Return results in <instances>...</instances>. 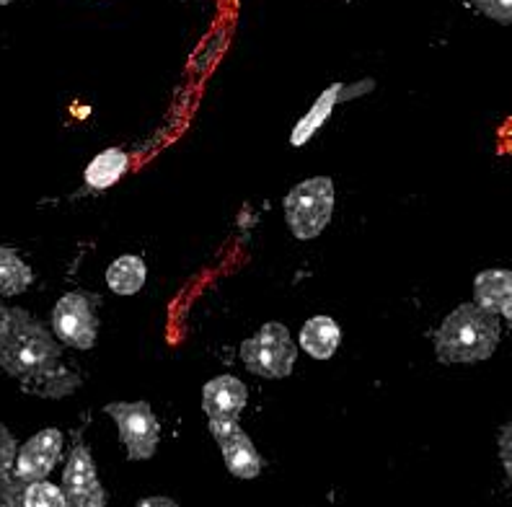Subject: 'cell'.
<instances>
[{
  "label": "cell",
  "instance_id": "12",
  "mask_svg": "<svg viewBox=\"0 0 512 507\" xmlns=\"http://www.w3.org/2000/svg\"><path fill=\"white\" fill-rule=\"evenodd\" d=\"M16 456H19L16 438L6 425H0V507H24L26 484H21L13 474Z\"/></svg>",
  "mask_w": 512,
  "mask_h": 507
},
{
  "label": "cell",
  "instance_id": "15",
  "mask_svg": "<svg viewBox=\"0 0 512 507\" xmlns=\"http://www.w3.org/2000/svg\"><path fill=\"white\" fill-rule=\"evenodd\" d=\"M130 169V156L119 148H109V151L99 153L94 161L86 166V184L91 189H109L122 179V174Z\"/></svg>",
  "mask_w": 512,
  "mask_h": 507
},
{
  "label": "cell",
  "instance_id": "21",
  "mask_svg": "<svg viewBox=\"0 0 512 507\" xmlns=\"http://www.w3.org/2000/svg\"><path fill=\"white\" fill-rule=\"evenodd\" d=\"M132 507H179L171 497H145V500L135 502Z\"/></svg>",
  "mask_w": 512,
  "mask_h": 507
},
{
  "label": "cell",
  "instance_id": "3",
  "mask_svg": "<svg viewBox=\"0 0 512 507\" xmlns=\"http://www.w3.org/2000/svg\"><path fill=\"white\" fill-rule=\"evenodd\" d=\"M334 213V182L329 176H313L290 189L285 197V218L300 241H311L329 226Z\"/></svg>",
  "mask_w": 512,
  "mask_h": 507
},
{
  "label": "cell",
  "instance_id": "17",
  "mask_svg": "<svg viewBox=\"0 0 512 507\" xmlns=\"http://www.w3.org/2000/svg\"><path fill=\"white\" fill-rule=\"evenodd\" d=\"M34 280L32 267L8 246H0V295L3 298H13L29 290Z\"/></svg>",
  "mask_w": 512,
  "mask_h": 507
},
{
  "label": "cell",
  "instance_id": "2",
  "mask_svg": "<svg viewBox=\"0 0 512 507\" xmlns=\"http://www.w3.org/2000/svg\"><path fill=\"white\" fill-rule=\"evenodd\" d=\"M497 313L476 303H463L440 324L435 334V355L440 363H481L500 345Z\"/></svg>",
  "mask_w": 512,
  "mask_h": 507
},
{
  "label": "cell",
  "instance_id": "10",
  "mask_svg": "<svg viewBox=\"0 0 512 507\" xmlns=\"http://www.w3.org/2000/svg\"><path fill=\"white\" fill-rule=\"evenodd\" d=\"M218 445L225 458V466H228L233 476H238V479H256V476L262 474V456L256 453L254 443H251V438L241 427H233L228 435L218 438Z\"/></svg>",
  "mask_w": 512,
  "mask_h": 507
},
{
  "label": "cell",
  "instance_id": "22",
  "mask_svg": "<svg viewBox=\"0 0 512 507\" xmlns=\"http://www.w3.org/2000/svg\"><path fill=\"white\" fill-rule=\"evenodd\" d=\"M8 3H13V0H0V6H8Z\"/></svg>",
  "mask_w": 512,
  "mask_h": 507
},
{
  "label": "cell",
  "instance_id": "16",
  "mask_svg": "<svg viewBox=\"0 0 512 507\" xmlns=\"http://www.w3.org/2000/svg\"><path fill=\"white\" fill-rule=\"evenodd\" d=\"M145 262L135 254H122L107 270V285L117 295H135L145 285Z\"/></svg>",
  "mask_w": 512,
  "mask_h": 507
},
{
  "label": "cell",
  "instance_id": "7",
  "mask_svg": "<svg viewBox=\"0 0 512 507\" xmlns=\"http://www.w3.org/2000/svg\"><path fill=\"white\" fill-rule=\"evenodd\" d=\"M63 495L68 507H107V489L101 487L91 451L78 440L63 471Z\"/></svg>",
  "mask_w": 512,
  "mask_h": 507
},
{
  "label": "cell",
  "instance_id": "8",
  "mask_svg": "<svg viewBox=\"0 0 512 507\" xmlns=\"http://www.w3.org/2000/svg\"><path fill=\"white\" fill-rule=\"evenodd\" d=\"M60 456H63V432L55 430V427L42 430L19 448L13 474L26 487L34 482H44L57 466Z\"/></svg>",
  "mask_w": 512,
  "mask_h": 507
},
{
  "label": "cell",
  "instance_id": "20",
  "mask_svg": "<svg viewBox=\"0 0 512 507\" xmlns=\"http://www.w3.org/2000/svg\"><path fill=\"white\" fill-rule=\"evenodd\" d=\"M500 461L507 474L512 476V420L500 432Z\"/></svg>",
  "mask_w": 512,
  "mask_h": 507
},
{
  "label": "cell",
  "instance_id": "19",
  "mask_svg": "<svg viewBox=\"0 0 512 507\" xmlns=\"http://www.w3.org/2000/svg\"><path fill=\"white\" fill-rule=\"evenodd\" d=\"M471 6L497 24L512 26V0H471Z\"/></svg>",
  "mask_w": 512,
  "mask_h": 507
},
{
  "label": "cell",
  "instance_id": "9",
  "mask_svg": "<svg viewBox=\"0 0 512 507\" xmlns=\"http://www.w3.org/2000/svg\"><path fill=\"white\" fill-rule=\"evenodd\" d=\"M249 391L236 376H218L202 389V409L210 420L238 422V414L244 412Z\"/></svg>",
  "mask_w": 512,
  "mask_h": 507
},
{
  "label": "cell",
  "instance_id": "14",
  "mask_svg": "<svg viewBox=\"0 0 512 507\" xmlns=\"http://www.w3.org/2000/svg\"><path fill=\"white\" fill-rule=\"evenodd\" d=\"M347 88H344V83H331L329 88H326L324 94L316 99V104H313L311 109H308V114L303 119H300L298 125H295L293 135H290V143L293 145H306L308 140L316 135V132L324 127V122L329 119L331 109L337 107V101H344L350 99L352 94H344Z\"/></svg>",
  "mask_w": 512,
  "mask_h": 507
},
{
  "label": "cell",
  "instance_id": "4",
  "mask_svg": "<svg viewBox=\"0 0 512 507\" xmlns=\"http://www.w3.org/2000/svg\"><path fill=\"white\" fill-rule=\"evenodd\" d=\"M298 347L282 324H264L251 339L241 345V360L254 376L288 378L293 373Z\"/></svg>",
  "mask_w": 512,
  "mask_h": 507
},
{
  "label": "cell",
  "instance_id": "18",
  "mask_svg": "<svg viewBox=\"0 0 512 507\" xmlns=\"http://www.w3.org/2000/svg\"><path fill=\"white\" fill-rule=\"evenodd\" d=\"M24 507H68L63 487L52 482H34L24 489Z\"/></svg>",
  "mask_w": 512,
  "mask_h": 507
},
{
  "label": "cell",
  "instance_id": "11",
  "mask_svg": "<svg viewBox=\"0 0 512 507\" xmlns=\"http://www.w3.org/2000/svg\"><path fill=\"white\" fill-rule=\"evenodd\" d=\"M476 306L505 316L512 324V270L479 272L474 282Z\"/></svg>",
  "mask_w": 512,
  "mask_h": 507
},
{
  "label": "cell",
  "instance_id": "5",
  "mask_svg": "<svg viewBox=\"0 0 512 507\" xmlns=\"http://www.w3.org/2000/svg\"><path fill=\"white\" fill-rule=\"evenodd\" d=\"M104 412L117 422L119 438L125 443L130 461H148L156 456L161 425L148 401H112Z\"/></svg>",
  "mask_w": 512,
  "mask_h": 507
},
{
  "label": "cell",
  "instance_id": "1",
  "mask_svg": "<svg viewBox=\"0 0 512 507\" xmlns=\"http://www.w3.org/2000/svg\"><path fill=\"white\" fill-rule=\"evenodd\" d=\"M0 368L21 381L24 391L63 399L81 378L63 365V347L50 329L24 308L0 306Z\"/></svg>",
  "mask_w": 512,
  "mask_h": 507
},
{
  "label": "cell",
  "instance_id": "13",
  "mask_svg": "<svg viewBox=\"0 0 512 507\" xmlns=\"http://www.w3.org/2000/svg\"><path fill=\"white\" fill-rule=\"evenodd\" d=\"M342 342V329L331 316H313L300 329V347L316 360H329Z\"/></svg>",
  "mask_w": 512,
  "mask_h": 507
},
{
  "label": "cell",
  "instance_id": "6",
  "mask_svg": "<svg viewBox=\"0 0 512 507\" xmlns=\"http://www.w3.org/2000/svg\"><path fill=\"white\" fill-rule=\"evenodd\" d=\"M96 295L68 293L52 308V332L63 345L75 350H91L99 334V319H96Z\"/></svg>",
  "mask_w": 512,
  "mask_h": 507
}]
</instances>
